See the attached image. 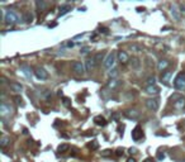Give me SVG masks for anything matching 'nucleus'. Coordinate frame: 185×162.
<instances>
[{"instance_id":"obj_1","label":"nucleus","mask_w":185,"mask_h":162,"mask_svg":"<svg viewBox=\"0 0 185 162\" xmlns=\"http://www.w3.org/2000/svg\"><path fill=\"white\" fill-rule=\"evenodd\" d=\"M4 22H5L7 24L13 25V24L19 23L20 19H19V17H18V14L14 13L13 10H4Z\"/></svg>"},{"instance_id":"obj_2","label":"nucleus","mask_w":185,"mask_h":162,"mask_svg":"<svg viewBox=\"0 0 185 162\" xmlns=\"http://www.w3.org/2000/svg\"><path fill=\"white\" fill-rule=\"evenodd\" d=\"M171 100L174 101V108L178 110H183L185 108V98L179 94H174L171 96Z\"/></svg>"},{"instance_id":"obj_3","label":"nucleus","mask_w":185,"mask_h":162,"mask_svg":"<svg viewBox=\"0 0 185 162\" xmlns=\"http://www.w3.org/2000/svg\"><path fill=\"white\" fill-rule=\"evenodd\" d=\"M174 88L176 90H185V72H180L174 80Z\"/></svg>"},{"instance_id":"obj_4","label":"nucleus","mask_w":185,"mask_h":162,"mask_svg":"<svg viewBox=\"0 0 185 162\" xmlns=\"http://www.w3.org/2000/svg\"><path fill=\"white\" fill-rule=\"evenodd\" d=\"M115 61H117V53L110 52L107 56V58H105V61H104V67L108 68V70H112L113 66L115 65Z\"/></svg>"},{"instance_id":"obj_5","label":"nucleus","mask_w":185,"mask_h":162,"mask_svg":"<svg viewBox=\"0 0 185 162\" xmlns=\"http://www.w3.org/2000/svg\"><path fill=\"white\" fill-rule=\"evenodd\" d=\"M72 70L75 71V74L77 75H84L86 71V68H85V65H84L82 62H79V61H75V62H72Z\"/></svg>"},{"instance_id":"obj_6","label":"nucleus","mask_w":185,"mask_h":162,"mask_svg":"<svg viewBox=\"0 0 185 162\" xmlns=\"http://www.w3.org/2000/svg\"><path fill=\"white\" fill-rule=\"evenodd\" d=\"M123 115L126 118H128V119H132V120H136L140 118V111L136 110V109H127L123 111Z\"/></svg>"},{"instance_id":"obj_7","label":"nucleus","mask_w":185,"mask_h":162,"mask_svg":"<svg viewBox=\"0 0 185 162\" xmlns=\"http://www.w3.org/2000/svg\"><path fill=\"white\" fill-rule=\"evenodd\" d=\"M146 106H147V109L156 111V110H158V106H160V101H158V99H147Z\"/></svg>"},{"instance_id":"obj_8","label":"nucleus","mask_w":185,"mask_h":162,"mask_svg":"<svg viewBox=\"0 0 185 162\" xmlns=\"http://www.w3.org/2000/svg\"><path fill=\"white\" fill-rule=\"evenodd\" d=\"M13 111V108L10 106L9 104H7V103H1V105H0V114H1V117H7V115H10Z\"/></svg>"},{"instance_id":"obj_9","label":"nucleus","mask_w":185,"mask_h":162,"mask_svg":"<svg viewBox=\"0 0 185 162\" xmlns=\"http://www.w3.org/2000/svg\"><path fill=\"white\" fill-rule=\"evenodd\" d=\"M143 137V131H142V128L140 126H137L133 131H132V139L133 141H140Z\"/></svg>"},{"instance_id":"obj_10","label":"nucleus","mask_w":185,"mask_h":162,"mask_svg":"<svg viewBox=\"0 0 185 162\" xmlns=\"http://www.w3.org/2000/svg\"><path fill=\"white\" fill-rule=\"evenodd\" d=\"M34 75H36V77L39 80H46L48 77V72H47L43 67H37L34 71Z\"/></svg>"},{"instance_id":"obj_11","label":"nucleus","mask_w":185,"mask_h":162,"mask_svg":"<svg viewBox=\"0 0 185 162\" xmlns=\"http://www.w3.org/2000/svg\"><path fill=\"white\" fill-rule=\"evenodd\" d=\"M180 12H181V10H179V8L176 7L175 4L171 5V8H170V14H171V17L175 19V20H180Z\"/></svg>"},{"instance_id":"obj_12","label":"nucleus","mask_w":185,"mask_h":162,"mask_svg":"<svg viewBox=\"0 0 185 162\" xmlns=\"http://www.w3.org/2000/svg\"><path fill=\"white\" fill-rule=\"evenodd\" d=\"M119 85H120V80H118V79H110L108 81V84H107V88L109 90H114V89H117Z\"/></svg>"},{"instance_id":"obj_13","label":"nucleus","mask_w":185,"mask_h":162,"mask_svg":"<svg viewBox=\"0 0 185 162\" xmlns=\"http://www.w3.org/2000/svg\"><path fill=\"white\" fill-rule=\"evenodd\" d=\"M117 57H118V61L120 62V63H127L128 62V55L124 52V51H119L118 53H117Z\"/></svg>"},{"instance_id":"obj_14","label":"nucleus","mask_w":185,"mask_h":162,"mask_svg":"<svg viewBox=\"0 0 185 162\" xmlns=\"http://www.w3.org/2000/svg\"><path fill=\"white\" fill-rule=\"evenodd\" d=\"M169 65H170V62L167 60H160L157 62V70L158 71H165V70L169 67Z\"/></svg>"},{"instance_id":"obj_15","label":"nucleus","mask_w":185,"mask_h":162,"mask_svg":"<svg viewBox=\"0 0 185 162\" xmlns=\"http://www.w3.org/2000/svg\"><path fill=\"white\" fill-rule=\"evenodd\" d=\"M94 123L97 124L99 127H105L107 126V120H105V118L102 117V115H97L94 118Z\"/></svg>"},{"instance_id":"obj_16","label":"nucleus","mask_w":185,"mask_h":162,"mask_svg":"<svg viewBox=\"0 0 185 162\" xmlns=\"http://www.w3.org/2000/svg\"><path fill=\"white\" fill-rule=\"evenodd\" d=\"M146 93H147V94H151V95H156V94L160 93V89H158L156 85L146 86Z\"/></svg>"},{"instance_id":"obj_17","label":"nucleus","mask_w":185,"mask_h":162,"mask_svg":"<svg viewBox=\"0 0 185 162\" xmlns=\"http://www.w3.org/2000/svg\"><path fill=\"white\" fill-rule=\"evenodd\" d=\"M95 66H97V63H95L94 57H93V58H88V60L85 61V68L88 70V71H90V70H93Z\"/></svg>"},{"instance_id":"obj_18","label":"nucleus","mask_w":185,"mask_h":162,"mask_svg":"<svg viewBox=\"0 0 185 162\" xmlns=\"http://www.w3.org/2000/svg\"><path fill=\"white\" fill-rule=\"evenodd\" d=\"M9 86H10V89H12L13 91H15V93H22L23 91V86L20 84H18V82H10Z\"/></svg>"},{"instance_id":"obj_19","label":"nucleus","mask_w":185,"mask_h":162,"mask_svg":"<svg viewBox=\"0 0 185 162\" xmlns=\"http://www.w3.org/2000/svg\"><path fill=\"white\" fill-rule=\"evenodd\" d=\"M131 66H132V68L138 70V68H140V66H141V61H140L137 57H133V58H132V60H131Z\"/></svg>"},{"instance_id":"obj_20","label":"nucleus","mask_w":185,"mask_h":162,"mask_svg":"<svg viewBox=\"0 0 185 162\" xmlns=\"http://www.w3.org/2000/svg\"><path fill=\"white\" fill-rule=\"evenodd\" d=\"M68 149H70V146H68L67 143H62V144L59 146V148H57V152H59V153H65V152H67Z\"/></svg>"},{"instance_id":"obj_21","label":"nucleus","mask_w":185,"mask_h":162,"mask_svg":"<svg viewBox=\"0 0 185 162\" xmlns=\"http://www.w3.org/2000/svg\"><path fill=\"white\" fill-rule=\"evenodd\" d=\"M10 143V139H9V137H7V136H3L1 138H0V147L1 148H5Z\"/></svg>"},{"instance_id":"obj_22","label":"nucleus","mask_w":185,"mask_h":162,"mask_svg":"<svg viewBox=\"0 0 185 162\" xmlns=\"http://www.w3.org/2000/svg\"><path fill=\"white\" fill-rule=\"evenodd\" d=\"M94 60H95V63L99 65L100 62H102V61L104 60V53H103V52H99V53H97V55L94 56ZM104 61H105V60H104Z\"/></svg>"},{"instance_id":"obj_23","label":"nucleus","mask_w":185,"mask_h":162,"mask_svg":"<svg viewBox=\"0 0 185 162\" xmlns=\"http://www.w3.org/2000/svg\"><path fill=\"white\" fill-rule=\"evenodd\" d=\"M36 5H37V8H38V10H45L47 8V3L43 1V0H37Z\"/></svg>"},{"instance_id":"obj_24","label":"nucleus","mask_w":185,"mask_h":162,"mask_svg":"<svg viewBox=\"0 0 185 162\" xmlns=\"http://www.w3.org/2000/svg\"><path fill=\"white\" fill-rule=\"evenodd\" d=\"M171 75H172L171 71H166V72H163V74L161 75V80H162V81H165V82H167V81L170 80Z\"/></svg>"},{"instance_id":"obj_25","label":"nucleus","mask_w":185,"mask_h":162,"mask_svg":"<svg viewBox=\"0 0 185 162\" xmlns=\"http://www.w3.org/2000/svg\"><path fill=\"white\" fill-rule=\"evenodd\" d=\"M20 70L25 75V77H30V68L28 66H20Z\"/></svg>"},{"instance_id":"obj_26","label":"nucleus","mask_w":185,"mask_h":162,"mask_svg":"<svg viewBox=\"0 0 185 162\" xmlns=\"http://www.w3.org/2000/svg\"><path fill=\"white\" fill-rule=\"evenodd\" d=\"M118 74H119V71H118V68H112L109 71V77L110 79H115L118 76Z\"/></svg>"},{"instance_id":"obj_27","label":"nucleus","mask_w":185,"mask_h":162,"mask_svg":"<svg viewBox=\"0 0 185 162\" xmlns=\"http://www.w3.org/2000/svg\"><path fill=\"white\" fill-rule=\"evenodd\" d=\"M99 147V143L97 141H91L90 143H88V148H90V149H97Z\"/></svg>"},{"instance_id":"obj_28","label":"nucleus","mask_w":185,"mask_h":162,"mask_svg":"<svg viewBox=\"0 0 185 162\" xmlns=\"http://www.w3.org/2000/svg\"><path fill=\"white\" fill-rule=\"evenodd\" d=\"M23 19H24L25 22H27V23H30V22L33 20V15H32V14H30V13L28 12V13H25V14H24Z\"/></svg>"},{"instance_id":"obj_29","label":"nucleus","mask_w":185,"mask_h":162,"mask_svg":"<svg viewBox=\"0 0 185 162\" xmlns=\"http://www.w3.org/2000/svg\"><path fill=\"white\" fill-rule=\"evenodd\" d=\"M62 101H63V105H65V106H67V108L71 106V100L68 98H66V96H63V98H62Z\"/></svg>"},{"instance_id":"obj_30","label":"nucleus","mask_w":185,"mask_h":162,"mask_svg":"<svg viewBox=\"0 0 185 162\" xmlns=\"http://www.w3.org/2000/svg\"><path fill=\"white\" fill-rule=\"evenodd\" d=\"M89 52H90V47H82L81 48V50H80V53H81V55H88V53Z\"/></svg>"},{"instance_id":"obj_31","label":"nucleus","mask_w":185,"mask_h":162,"mask_svg":"<svg viewBox=\"0 0 185 162\" xmlns=\"http://www.w3.org/2000/svg\"><path fill=\"white\" fill-rule=\"evenodd\" d=\"M68 10H70V7H68V5H65V7H62V8H61V12H60V15L66 14Z\"/></svg>"},{"instance_id":"obj_32","label":"nucleus","mask_w":185,"mask_h":162,"mask_svg":"<svg viewBox=\"0 0 185 162\" xmlns=\"http://www.w3.org/2000/svg\"><path fill=\"white\" fill-rule=\"evenodd\" d=\"M152 85H155V77L154 76L147 79V86H152Z\"/></svg>"},{"instance_id":"obj_33","label":"nucleus","mask_w":185,"mask_h":162,"mask_svg":"<svg viewBox=\"0 0 185 162\" xmlns=\"http://www.w3.org/2000/svg\"><path fill=\"white\" fill-rule=\"evenodd\" d=\"M14 100L17 104H20V103H22V98H20V96H14Z\"/></svg>"},{"instance_id":"obj_34","label":"nucleus","mask_w":185,"mask_h":162,"mask_svg":"<svg viewBox=\"0 0 185 162\" xmlns=\"http://www.w3.org/2000/svg\"><path fill=\"white\" fill-rule=\"evenodd\" d=\"M118 118H119V114H118V113H114V114L112 115V119H114V120H118Z\"/></svg>"},{"instance_id":"obj_35","label":"nucleus","mask_w":185,"mask_h":162,"mask_svg":"<svg viewBox=\"0 0 185 162\" xmlns=\"http://www.w3.org/2000/svg\"><path fill=\"white\" fill-rule=\"evenodd\" d=\"M115 155H117V156H122L123 155V149L122 148H118L117 149V153H115Z\"/></svg>"},{"instance_id":"obj_36","label":"nucleus","mask_w":185,"mask_h":162,"mask_svg":"<svg viewBox=\"0 0 185 162\" xmlns=\"http://www.w3.org/2000/svg\"><path fill=\"white\" fill-rule=\"evenodd\" d=\"M131 50H134V51H140V47H137V46H131Z\"/></svg>"},{"instance_id":"obj_37","label":"nucleus","mask_w":185,"mask_h":162,"mask_svg":"<svg viewBox=\"0 0 185 162\" xmlns=\"http://www.w3.org/2000/svg\"><path fill=\"white\" fill-rule=\"evenodd\" d=\"M157 157H158V160H163V158H165V155H161V153H158V156H157Z\"/></svg>"},{"instance_id":"obj_38","label":"nucleus","mask_w":185,"mask_h":162,"mask_svg":"<svg viewBox=\"0 0 185 162\" xmlns=\"http://www.w3.org/2000/svg\"><path fill=\"white\" fill-rule=\"evenodd\" d=\"M136 148H129V153H136Z\"/></svg>"},{"instance_id":"obj_39","label":"nucleus","mask_w":185,"mask_h":162,"mask_svg":"<svg viewBox=\"0 0 185 162\" xmlns=\"http://www.w3.org/2000/svg\"><path fill=\"white\" fill-rule=\"evenodd\" d=\"M143 162H154V160H152L151 157H149V158H146V160H145Z\"/></svg>"},{"instance_id":"obj_40","label":"nucleus","mask_w":185,"mask_h":162,"mask_svg":"<svg viewBox=\"0 0 185 162\" xmlns=\"http://www.w3.org/2000/svg\"><path fill=\"white\" fill-rule=\"evenodd\" d=\"M109 152H110V151H108V149H107V151H104V153H103V156H108V155H109Z\"/></svg>"},{"instance_id":"obj_41","label":"nucleus","mask_w":185,"mask_h":162,"mask_svg":"<svg viewBox=\"0 0 185 162\" xmlns=\"http://www.w3.org/2000/svg\"><path fill=\"white\" fill-rule=\"evenodd\" d=\"M127 162H136V160L134 158H128V160H127Z\"/></svg>"},{"instance_id":"obj_42","label":"nucleus","mask_w":185,"mask_h":162,"mask_svg":"<svg viewBox=\"0 0 185 162\" xmlns=\"http://www.w3.org/2000/svg\"><path fill=\"white\" fill-rule=\"evenodd\" d=\"M67 46H68V47H72V46H74V43H72V42H68V43H67Z\"/></svg>"}]
</instances>
